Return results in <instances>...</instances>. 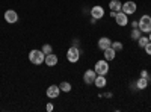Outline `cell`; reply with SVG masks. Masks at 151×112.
<instances>
[{"instance_id": "6da1fadb", "label": "cell", "mask_w": 151, "mask_h": 112, "mask_svg": "<svg viewBox=\"0 0 151 112\" xmlns=\"http://www.w3.org/2000/svg\"><path fill=\"white\" fill-rule=\"evenodd\" d=\"M44 59H45V53L42 50H36V48H33V50L29 52V61L32 62L33 65L44 64Z\"/></svg>"}, {"instance_id": "7a4b0ae2", "label": "cell", "mask_w": 151, "mask_h": 112, "mask_svg": "<svg viewBox=\"0 0 151 112\" xmlns=\"http://www.w3.org/2000/svg\"><path fill=\"white\" fill-rule=\"evenodd\" d=\"M137 27L141 29V32L144 33H150L151 32V17L150 15H142L139 18V21H137Z\"/></svg>"}, {"instance_id": "3957f363", "label": "cell", "mask_w": 151, "mask_h": 112, "mask_svg": "<svg viewBox=\"0 0 151 112\" xmlns=\"http://www.w3.org/2000/svg\"><path fill=\"white\" fill-rule=\"evenodd\" d=\"M67 59H68V62H71V64L79 62V59H80V50H79L77 46H71V47L68 48V52H67Z\"/></svg>"}, {"instance_id": "277c9868", "label": "cell", "mask_w": 151, "mask_h": 112, "mask_svg": "<svg viewBox=\"0 0 151 112\" xmlns=\"http://www.w3.org/2000/svg\"><path fill=\"white\" fill-rule=\"evenodd\" d=\"M94 70L97 74H103V76H106V74L109 73V64L106 59H101V61H97L95 65H94Z\"/></svg>"}, {"instance_id": "5b68a950", "label": "cell", "mask_w": 151, "mask_h": 112, "mask_svg": "<svg viewBox=\"0 0 151 112\" xmlns=\"http://www.w3.org/2000/svg\"><path fill=\"white\" fill-rule=\"evenodd\" d=\"M124 14H127V15H132L134 14V12L137 11V5L134 2H132V0H129V2H125L122 3V9H121Z\"/></svg>"}, {"instance_id": "8992f818", "label": "cell", "mask_w": 151, "mask_h": 112, "mask_svg": "<svg viewBox=\"0 0 151 112\" xmlns=\"http://www.w3.org/2000/svg\"><path fill=\"white\" fill-rule=\"evenodd\" d=\"M91 17L95 18V20H101L104 17V8L100 6V5H95L91 8Z\"/></svg>"}, {"instance_id": "52a82bcc", "label": "cell", "mask_w": 151, "mask_h": 112, "mask_svg": "<svg viewBox=\"0 0 151 112\" xmlns=\"http://www.w3.org/2000/svg\"><path fill=\"white\" fill-rule=\"evenodd\" d=\"M3 17H5V21L9 23V24H14V23L18 21V14H17V11H14V9H8Z\"/></svg>"}, {"instance_id": "ba28073f", "label": "cell", "mask_w": 151, "mask_h": 112, "mask_svg": "<svg viewBox=\"0 0 151 112\" xmlns=\"http://www.w3.org/2000/svg\"><path fill=\"white\" fill-rule=\"evenodd\" d=\"M60 92L62 91L59 88V85H50L48 88H47V91H45V94H47L48 98H58Z\"/></svg>"}, {"instance_id": "9c48e42d", "label": "cell", "mask_w": 151, "mask_h": 112, "mask_svg": "<svg viewBox=\"0 0 151 112\" xmlns=\"http://www.w3.org/2000/svg\"><path fill=\"white\" fill-rule=\"evenodd\" d=\"M115 21H116V24H118V26H121V27H125V26L129 24V17H127V14H124L122 11H119V12H116Z\"/></svg>"}, {"instance_id": "30bf717a", "label": "cell", "mask_w": 151, "mask_h": 112, "mask_svg": "<svg viewBox=\"0 0 151 112\" xmlns=\"http://www.w3.org/2000/svg\"><path fill=\"white\" fill-rule=\"evenodd\" d=\"M95 77H97L95 70H86L85 74H83V82H85L86 85H92L94 80H95Z\"/></svg>"}, {"instance_id": "8fae6325", "label": "cell", "mask_w": 151, "mask_h": 112, "mask_svg": "<svg viewBox=\"0 0 151 112\" xmlns=\"http://www.w3.org/2000/svg\"><path fill=\"white\" fill-rule=\"evenodd\" d=\"M58 61H59V58H58L55 53H48V55H45L44 64H45L47 67H55V65H58Z\"/></svg>"}, {"instance_id": "7c38bea8", "label": "cell", "mask_w": 151, "mask_h": 112, "mask_svg": "<svg viewBox=\"0 0 151 112\" xmlns=\"http://www.w3.org/2000/svg\"><path fill=\"white\" fill-rule=\"evenodd\" d=\"M98 48L100 50H106V48H109L112 46V40H109L107 36H101V38L98 40Z\"/></svg>"}, {"instance_id": "4fadbf2b", "label": "cell", "mask_w": 151, "mask_h": 112, "mask_svg": "<svg viewBox=\"0 0 151 112\" xmlns=\"http://www.w3.org/2000/svg\"><path fill=\"white\" fill-rule=\"evenodd\" d=\"M94 85L97 86V88H104V86L107 85V80H106V77L103 76V74H97V77H95V80H94Z\"/></svg>"}, {"instance_id": "5bb4252c", "label": "cell", "mask_w": 151, "mask_h": 112, "mask_svg": "<svg viewBox=\"0 0 151 112\" xmlns=\"http://www.w3.org/2000/svg\"><path fill=\"white\" fill-rule=\"evenodd\" d=\"M103 52H104L103 55H104V59L106 61H113V59H115V56H116V52L112 48V46L109 48H106V50H103Z\"/></svg>"}, {"instance_id": "9a60e30c", "label": "cell", "mask_w": 151, "mask_h": 112, "mask_svg": "<svg viewBox=\"0 0 151 112\" xmlns=\"http://www.w3.org/2000/svg\"><path fill=\"white\" fill-rule=\"evenodd\" d=\"M109 8H110V11L119 12L122 9V3L119 2V0H110V2H109Z\"/></svg>"}, {"instance_id": "2e32d148", "label": "cell", "mask_w": 151, "mask_h": 112, "mask_svg": "<svg viewBox=\"0 0 151 112\" xmlns=\"http://www.w3.org/2000/svg\"><path fill=\"white\" fill-rule=\"evenodd\" d=\"M134 85H136L137 90H145L147 86H148V79H147V77H139V79L136 80Z\"/></svg>"}, {"instance_id": "e0dca14e", "label": "cell", "mask_w": 151, "mask_h": 112, "mask_svg": "<svg viewBox=\"0 0 151 112\" xmlns=\"http://www.w3.org/2000/svg\"><path fill=\"white\" fill-rule=\"evenodd\" d=\"M141 29L139 27H133L132 29V32H130V38L133 40V41H137V40H139L141 38Z\"/></svg>"}, {"instance_id": "ac0fdd59", "label": "cell", "mask_w": 151, "mask_h": 112, "mask_svg": "<svg viewBox=\"0 0 151 112\" xmlns=\"http://www.w3.org/2000/svg\"><path fill=\"white\" fill-rule=\"evenodd\" d=\"M59 88H60L62 92H70V91L73 90V86H71L70 82H60V83H59Z\"/></svg>"}, {"instance_id": "d6986e66", "label": "cell", "mask_w": 151, "mask_h": 112, "mask_svg": "<svg viewBox=\"0 0 151 112\" xmlns=\"http://www.w3.org/2000/svg\"><path fill=\"white\" fill-rule=\"evenodd\" d=\"M148 43H150L148 36H141V38L137 40V44H139V47H142V48H144V47H145V46H147Z\"/></svg>"}, {"instance_id": "ffe728a7", "label": "cell", "mask_w": 151, "mask_h": 112, "mask_svg": "<svg viewBox=\"0 0 151 112\" xmlns=\"http://www.w3.org/2000/svg\"><path fill=\"white\" fill-rule=\"evenodd\" d=\"M112 48L118 53V52H121V50H122V44H121L119 41H112Z\"/></svg>"}, {"instance_id": "44dd1931", "label": "cell", "mask_w": 151, "mask_h": 112, "mask_svg": "<svg viewBox=\"0 0 151 112\" xmlns=\"http://www.w3.org/2000/svg\"><path fill=\"white\" fill-rule=\"evenodd\" d=\"M41 50H42V52H44L45 55H48V53H53V47L50 46V44H44Z\"/></svg>"}, {"instance_id": "7402d4cb", "label": "cell", "mask_w": 151, "mask_h": 112, "mask_svg": "<svg viewBox=\"0 0 151 112\" xmlns=\"http://www.w3.org/2000/svg\"><path fill=\"white\" fill-rule=\"evenodd\" d=\"M144 48H145V53H147L148 56H151V41H150V43H148Z\"/></svg>"}, {"instance_id": "603a6c76", "label": "cell", "mask_w": 151, "mask_h": 112, "mask_svg": "<svg viewBox=\"0 0 151 112\" xmlns=\"http://www.w3.org/2000/svg\"><path fill=\"white\" fill-rule=\"evenodd\" d=\"M45 109H47L48 112H52V111L55 109V106H53V103H47V106H45Z\"/></svg>"}, {"instance_id": "cb8c5ba5", "label": "cell", "mask_w": 151, "mask_h": 112, "mask_svg": "<svg viewBox=\"0 0 151 112\" xmlns=\"http://www.w3.org/2000/svg\"><path fill=\"white\" fill-rule=\"evenodd\" d=\"M141 77H147V79H148V71H147V70H142V71H141Z\"/></svg>"}, {"instance_id": "d4e9b609", "label": "cell", "mask_w": 151, "mask_h": 112, "mask_svg": "<svg viewBox=\"0 0 151 112\" xmlns=\"http://www.w3.org/2000/svg\"><path fill=\"white\" fill-rule=\"evenodd\" d=\"M110 17L115 18V17H116V12H115V11H110Z\"/></svg>"}, {"instance_id": "484cf974", "label": "cell", "mask_w": 151, "mask_h": 112, "mask_svg": "<svg viewBox=\"0 0 151 112\" xmlns=\"http://www.w3.org/2000/svg\"><path fill=\"white\" fill-rule=\"evenodd\" d=\"M132 27H137V21H136V20L132 21Z\"/></svg>"}, {"instance_id": "4316f807", "label": "cell", "mask_w": 151, "mask_h": 112, "mask_svg": "<svg viewBox=\"0 0 151 112\" xmlns=\"http://www.w3.org/2000/svg\"><path fill=\"white\" fill-rule=\"evenodd\" d=\"M148 40H150V41H151V32H150V36H148Z\"/></svg>"}]
</instances>
